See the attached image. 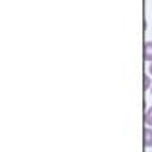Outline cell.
<instances>
[{"label": "cell", "mask_w": 152, "mask_h": 152, "mask_svg": "<svg viewBox=\"0 0 152 152\" xmlns=\"http://www.w3.org/2000/svg\"><path fill=\"white\" fill-rule=\"evenodd\" d=\"M142 59L148 65L152 63V40H146L145 46H142Z\"/></svg>", "instance_id": "7a4b0ae2"}, {"label": "cell", "mask_w": 152, "mask_h": 152, "mask_svg": "<svg viewBox=\"0 0 152 152\" xmlns=\"http://www.w3.org/2000/svg\"><path fill=\"white\" fill-rule=\"evenodd\" d=\"M148 74H150V76H152V63H150V65H148Z\"/></svg>", "instance_id": "5b68a950"}, {"label": "cell", "mask_w": 152, "mask_h": 152, "mask_svg": "<svg viewBox=\"0 0 152 152\" xmlns=\"http://www.w3.org/2000/svg\"><path fill=\"white\" fill-rule=\"evenodd\" d=\"M142 86H145V89H146V91H148V89L152 88V82H150V74L142 76Z\"/></svg>", "instance_id": "277c9868"}, {"label": "cell", "mask_w": 152, "mask_h": 152, "mask_svg": "<svg viewBox=\"0 0 152 152\" xmlns=\"http://www.w3.org/2000/svg\"><path fill=\"white\" fill-rule=\"evenodd\" d=\"M142 145L145 148H152V127L145 126V131H142Z\"/></svg>", "instance_id": "6da1fadb"}, {"label": "cell", "mask_w": 152, "mask_h": 152, "mask_svg": "<svg viewBox=\"0 0 152 152\" xmlns=\"http://www.w3.org/2000/svg\"><path fill=\"white\" fill-rule=\"evenodd\" d=\"M148 91H150V93H152V88H150V89H148Z\"/></svg>", "instance_id": "8992f818"}, {"label": "cell", "mask_w": 152, "mask_h": 152, "mask_svg": "<svg viewBox=\"0 0 152 152\" xmlns=\"http://www.w3.org/2000/svg\"><path fill=\"white\" fill-rule=\"evenodd\" d=\"M145 126H150L152 127V107L146 108V112H145Z\"/></svg>", "instance_id": "3957f363"}]
</instances>
